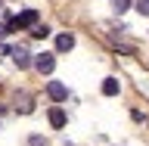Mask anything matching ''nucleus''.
<instances>
[{"label":"nucleus","instance_id":"obj_1","mask_svg":"<svg viewBox=\"0 0 149 146\" xmlns=\"http://www.w3.org/2000/svg\"><path fill=\"white\" fill-rule=\"evenodd\" d=\"M34 25H37V9H25V13H22L19 19H13L6 28L13 31V28H34Z\"/></svg>","mask_w":149,"mask_h":146},{"label":"nucleus","instance_id":"obj_2","mask_svg":"<svg viewBox=\"0 0 149 146\" xmlns=\"http://www.w3.org/2000/svg\"><path fill=\"white\" fill-rule=\"evenodd\" d=\"M47 96L53 103H62V100H68V87H65L62 81H50L47 84Z\"/></svg>","mask_w":149,"mask_h":146},{"label":"nucleus","instance_id":"obj_3","mask_svg":"<svg viewBox=\"0 0 149 146\" xmlns=\"http://www.w3.org/2000/svg\"><path fill=\"white\" fill-rule=\"evenodd\" d=\"M34 68L40 75H50L56 68V59H53V53H40V56H34Z\"/></svg>","mask_w":149,"mask_h":146},{"label":"nucleus","instance_id":"obj_4","mask_svg":"<svg viewBox=\"0 0 149 146\" xmlns=\"http://www.w3.org/2000/svg\"><path fill=\"white\" fill-rule=\"evenodd\" d=\"M9 53H13V62H16L19 68H28V65H34L31 53H28V50H22V47H16V50H9Z\"/></svg>","mask_w":149,"mask_h":146},{"label":"nucleus","instance_id":"obj_5","mask_svg":"<svg viewBox=\"0 0 149 146\" xmlns=\"http://www.w3.org/2000/svg\"><path fill=\"white\" fill-rule=\"evenodd\" d=\"M50 124L53 128H65V109L62 106H53L50 109Z\"/></svg>","mask_w":149,"mask_h":146},{"label":"nucleus","instance_id":"obj_6","mask_svg":"<svg viewBox=\"0 0 149 146\" xmlns=\"http://www.w3.org/2000/svg\"><path fill=\"white\" fill-rule=\"evenodd\" d=\"M31 103H34V100H31V93H19V96H16V109H19V112H25V115H28V112L34 109Z\"/></svg>","mask_w":149,"mask_h":146},{"label":"nucleus","instance_id":"obj_7","mask_svg":"<svg viewBox=\"0 0 149 146\" xmlns=\"http://www.w3.org/2000/svg\"><path fill=\"white\" fill-rule=\"evenodd\" d=\"M72 47H74V37L72 34H59V37H56V50H59V53H68Z\"/></svg>","mask_w":149,"mask_h":146},{"label":"nucleus","instance_id":"obj_8","mask_svg":"<svg viewBox=\"0 0 149 146\" xmlns=\"http://www.w3.org/2000/svg\"><path fill=\"white\" fill-rule=\"evenodd\" d=\"M118 90H121L118 78H106V81H102V93H106V96H115Z\"/></svg>","mask_w":149,"mask_h":146},{"label":"nucleus","instance_id":"obj_9","mask_svg":"<svg viewBox=\"0 0 149 146\" xmlns=\"http://www.w3.org/2000/svg\"><path fill=\"white\" fill-rule=\"evenodd\" d=\"M112 6H115V13L121 16V13H127V9H130V0H112Z\"/></svg>","mask_w":149,"mask_h":146},{"label":"nucleus","instance_id":"obj_10","mask_svg":"<svg viewBox=\"0 0 149 146\" xmlns=\"http://www.w3.org/2000/svg\"><path fill=\"white\" fill-rule=\"evenodd\" d=\"M137 13L140 16H149V0H137Z\"/></svg>","mask_w":149,"mask_h":146},{"label":"nucleus","instance_id":"obj_11","mask_svg":"<svg viewBox=\"0 0 149 146\" xmlns=\"http://www.w3.org/2000/svg\"><path fill=\"white\" fill-rule=\"evenodd\" d=\"M31 34H34V37H47V34H50V28H47V25H34Z\"/></svg>","mask_w":149,"mask_h":146},{"label":"nucleus","instance_id":"obj_12","mask_svg":"<svg viewBox=\"0 0 149 146\" xmlns=\"http://www.w3.org/2000/svg\"><path fill=\"white\" fill-rule=\"evenodd\" d=\"M6 34H9V28H6V25H0V37H6Z\"/></svg>","mask_w":149,"mask_h":146},{"label":"nucleus","instance_id":"obj_13","mask_svg":"<svg viewBox=\"0 0 149 146\" xmlns=\"http://www.w3.org/2000/svg\"><path fill=\"white\" fill-rule=\"evenodd\" d=\"M0 9H3V0H0Z\"/></svg>","mask_w":149,"mask_h":146}]
</instances>
